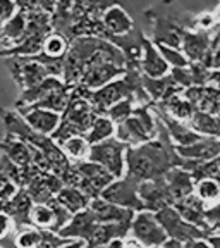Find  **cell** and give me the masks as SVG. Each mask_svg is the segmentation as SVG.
<instances>
[{
  "label": "cell",
  "instance_id": "1",
  "mask_svg": "<svg viewBox=\"0 0 220 248\" xmlns=\"http://www.w3.org/2000/svg\"><path fill=\"white\" fill-rule=\"evenodd\" d=\"M159 117V116H157ZM181 155L176 152L174 141L170 140L165 124L159 119V135L151 141L138 147H129L126 154V174L134 176L139 181L165 178L172 167H177Z\"/></svg>",
  "mask_w": 220,
  "mask_h": 248
},
{
  "label": "cell",
  "instance_id": "2",
  "mask_svg": "<svg viewBox=\"0 0 220 248\" xmlns=\"http://www.w3.org/2000/svg\"><path fill=\"white\" fill-rule=\"evenodd\" d=\"M4 61L12 79L21 90L31 88L50 76L62 78L64 74V59H52L45 54L33 57H7Z\"/></svg>",
  "mask_w": 220,
  "mask_h": 248
},
{
  "label": "cell",
  "instance_id": "3",
  "mask_svg": "<svg viewBox=\"0 0 220 248\" xmlns=\"http://www.w3.org/2000/svg\"><path fill=\"white\" fill-rule=\"evenodd\" d=\"M97 116L98 114L91 102L86 97H83L79 90L74 86L69 107L66 108V112L62 114V123L52 138L57 143H62V141H66L71 136H86L89 128H91L93 121L97 119Z\"/></svg>",
  "mask_w": 220,
  "mask_h": 248
},
{
  "label": "cell",
  "instance_id": "4",
  "mask_svg": "<svg viewBox=\"0 0 220 248\" xmlns=\"http://www.w3.org/2000/svg\"><path fill=\"white\" fill-rule=\"evenodd\" d=\"M159 135V117L153 105H138L129 119L117 124L116 138L128 147H138L151 141Z\"/></svg>",
  "mask_w": 220,
  "mask_h": 248
},
{
  "label": "cell",
  "instance_id": "5",
  "mask_svg": "<svg viewBox=\"0 0 220 248\" xmlns=\"http://www.w3.org/2000/svg\"><path fill=\"white\" fill-rule=\"evenodd\" d=\"M128 145L122 143L119 138H108L102 143L91 145V152H89V159L93 162L102 164L105 169H108L116 176L117 179L126 176V154H128Z\"/></svg>",
  "mask_w": 220,
  "mask_h": 248
},
{
  "label": "cell",
  "instance_id": "6",
  "mask_svg": "<svg viewBox=\"0 0 220 248\" xmlns=\"http://www.w3.org/2000/svg\"><path fill=\"white\" fill-rule=\"evenodd\" d=\"M139 185H141L139 179H136L131 174H126L124 178H119L114 183H110L102 193V198H105L107 202H112L116 205L131 209L134 212H141V210L147 209H145L143 200L139 197Z\"/></svg>",
  "mask_w": 220,
  "mask_h": 248
},
{
  "label": "cell",
  "instance_id": "7",
  "mask_svg": "<svg viewBox=\"0 0 220 248\" xmlns=\"http://www.w3.org/2000/svg\"><path fill=\"white\" fill-rule=\"evenodd\" d=\"M155 214L159 217L160 224H162L163 229L167 231L169 238H176V240H181L182 243H186V241L201 240V238L210 236L208 231H205V229H201V228H198V226L186 221L174 205L165 207V209L159 210V212H155Z\"/></svg>",
  "mask_w": 220,
  "mask_h": 248
},
{
  "label": "cell",
  "instance_id": "8",
  "mask_svg": "<svg viewBox=\"0 0 220 248\" xmlns=\"http://www.w3.org/2000/svg\"><path fill=\"white\" fill-rule=\"evenodd\" d=\"M77 172L81 174L79 181V190H83L91 200L102 197L103 190L110 183L116 181V176L108 169H105L102 164L93 162V160H81V162H74Z\"/></svg>",
  "mask_w": 220,
  "mask_h": 248
},
{
  "label": "cell",
  "instance_id": "9",
  "mask_svg": "<svg viewBox=\"0 0 220 248\" xmlns=\"http://www.w3.org/2000/svg\"><path fill=\"white\" fill-rule=\"evenodd\" d=\"M132 238L145 245L147 248L155 247V245H163L169 240V234L160 224L157 214L151 210H141L136 212L134 219L131 222V232Z\"/></svg>",
  "mask_w": 220,
  "mask_h": 248
},
{
  "label": "cell",
  "instance_id": "10",
  "mask_svg": "<svg viewBox=\"0 0 220 248\" xmlns=\"http://www.w3.org/2000/svg\"><path fill=\"white\" fill-rule=\"evenodd\" d=\"M102 24H103L105 33H107V42H112L114 45H117L120 38L132 35L138 30L128 9L119 2L108 5L107 11L102 16Z\"/></svg>",
  "mask_w": 220,
  "mask_h": 248
},
{
  "label": "cell",
  "instance_id": "11",
  "mask_svg": "<svg viewBox=\"0 0 220 248\" xmlns=\"http://www.w3.org/2000/svg\"><path fill=\"white\" fill-rule=\"evenodd\" d=\"M139 197L143 200L145 209L151 210V212H159V210L165 209V207L174 205V197L170 193L169 185H167L165 178H157L150 179V181H143L139 185Z\"/></svg>",
  "mask_w": 220,
  "mask_h": 248
},
{
  "label": "cell",
  "instance_id": "12",
  "mask_svg": "<svg viewBox=\"0 0 220 248\" xmlns=\"http://www.w3.org/2000/svg\"><path fill=\"white\" fill-rule=\"evenodd\" d=\"M64 186H66V183L57 174H54L52 170H43L26 186V191L35 203H48L60 193Z\"/></svg>",
  "mask_w": 220,
  "mask_h": 248
},
{
  "label": "cell",
  "instance_id": "13",
  "mask_svg": "<svg viewBox=\"0 0 220 248\" xmlns=\"http://www.w3.org/2000/svg\"><path fill=\"white\" fill-rule=\"evenodd\" d=\"M172 67L163 59L162 52L151 38L143 35V54L139 61V71L148 78H163L170 74Z\"/></svg>",
  "mask_w": 220,
  "mask_h": 248
},
{
  "label": "cell",
  "instance_id": "14",
  "mask_svg": "<svg viewBox=\"0 0 220 248\" xmlns=\"http://www.w3.org/2000/svg\"><path fill=\"white\" fill-rule=\"evenodd\" d=\"M21 116L24 117L29 128H33L36 133L45 136H54L62 123V114L54 112V110H46V108H28L21 107L15 108Z\"/></svg>",
  "mask_w": 220,
  "mask_h": 248
},
{
  "label": "cell",
  "instance_id": "15",
  "mask_svg": "<svg viewBox=\"0 0 220 248\" xmlns=\"http://www.w3.org/2000/svg\"><path fill=\"white\" fill-rule=\"evenodd\" d=\"M153 110H155V114L159 116V119L165 124L170 140L174 141L176 147H188V145H193V143H196V141H200V140L205 138L203 135L194 131L188 123H182V121L169 116V114L160 110V108L155 107V105H153Z\"/></svg>",
  "mask_w": 220,
  "mask_h": 248
},
{
  "label": "cell",
  "instance_id": "16",
  "mask_svg": "<svg viewBox=\"0 0 220 248\" xmlns=\"http://www.w3.org/2000/svg\"><path fill=\"white\" fill-rule=\"evenodd\" d=\"M184 97L196 107V110L220 116V86H191L184 90Z\"/></svg>",
  "mask_w": 220,
  "mask_h": 248
},
{
  "label": "cell",
  "instance_id": "17",
  "mask_svg": "<svg viewBox=\"0 0 220 248\" xmlns=\"http://www.w3.org/2000/svg\"><path fill=\"white\" fill-rule=\"evenodd\" d=\"M213 28L212 31H200V30H188L184 33V40H182L181 50L184 55L190 59V62H203L206 57L210 48V43L213 38Z\"/></svg>",
  "mask_w": 220,
  "mask_h": 248
},
{
  "label": "cell",
  "instance_id": "18",
  "mask_svg": "<svg viewBox=\"0 0 220 248\" xmlns=\"http://www.w3.org/2000/svg\"><path fill=\"white\" fill-rule=\"evenodd\" d=\"M97 224H98L97 216L88 207V209L81 210V212L74 214L71 222L59 234L64 238H71V240H85L88 243L91 240L93 231H95Z\"/></svg>",
  "mask_w": 220,
  "mask_h": 248
},
{
  "label": "cell",
  "instance_id": "19",
  "mask_svg": "<svg viewBox=\"0 0 220 248\" xmlns=\"http://www.w3.org/2000/svg\"><path fill=\"white\" fill-rule=\"evenodd\" d=\"M28 24L29 17L26 12L19 11L9 23L2 24V33H0V45H2V54L12 50L24 40L28 33Z\"/></svg>",
  "mask_w": 220,
  "mask_h": 248
},
{
  "label": "cell",
  "instance_id": "20",
  "mask_svg": "<svg viewBox=\"0 0 220 248\" xmlns=\"http://www.w3.org/2000/svg\"><path fill=\"white\" fill-rule=\"evenodd\" d=\"M35 202L29 197L26 188H21L19 193L15 195L9 203L2 205V212L9 214L14 219L15 228L23 229L26 226H31V210H33Z\"/></svg>",
  "mask_w": 220,
  "mask_h": 248
},
{
  "label": "cell",
  "instance_id": "21",
  "mask_svg": "<svg viewBox=\"0 0 220 248\" xmlns=\"http://www.w3.org/2000/svg\"><path fill=\"white\" fill-rule=\"evenodd\" d=\"M89 209L93 210V214L97 216V219L100 222H132V219L136 216L134 210L116 205V203L107 202L102 197L91 200Z\"/></svg>",
  "mask_w": 220,
  "mask_h": 248
},
{
  "label": "cell",
  "instance_id": "22",
  "mask_svg": "<svg viewBox=\"0 0 220 248\" xmlns=\"http://www.w3.org/2000/svg\"><path fill=\"white\" fill-rule=\"evenodd\" d=\"M141 79H143V86L153 104L167 100L169 97L177 95V93H184L186 90L181 85H177L170 74H167L163 78H148L145 74H141Z\"/></svg>",
  "mask_w": 220,
  "mask_h": 248
},
{
  "label": "cell",
  "instance_id": "23",
  "mask_svg": "<svg viewBox=\"0 0 220 248\" xmlns=\"http://www.w3.org/2000/svg\"><path fill=\"white\" fill-rule=\"evenodd\" d=\"M2 154H5L9 159L19 167L29 166L35 162V148L24 140L17 138V136L5 133L4 140H2Z\"/></svg>",
  "mask_w": 220,
  "mask_h": 248
},
{
  "label": "cell",
  "instance_id": "24",
  "mask_svg": "<svg viewBox=\"0 0 220 248\" xmlns=\"http://www.w3.org/2000/svg\"><path fill=\"white\" fill-rule=\"evenodd\" d=\"M174 207L179 210V214H181L188 222H191V224L198 226V228H201V229H205V231H208L210 234H212L208 222H206V207L208 205H206L205 202L201 200L196 193L190 195V197L184 198V200L177 202Z\"/></svg>",
  "mask_w": 220,
  "mask_h": 248
},
{
  "label": "cell",
  "instance_id": "25",
  "mask_svg": "<svg viewBox=\"0 0 220 248\" xmlns=\"http://www.w3.org/2000/svg\"><path fill=\"white\" fill-rule=\"evenodd\" d=\"M165 181L169 185V190L172 193V197H174L176 203L194 193L196 181H194L193 174H191L190 170L182 169V167H172L165 174Z\"/></svg>",
  "mask_w": 220,
  "mask_h": 248
},
{
  "label": "cell",
  "instance_id": "26",
  "mask_svg": "<svg viewBox=\"0 0 220 248\" xmlns=\"http://www.w3.org/2000/svg\"><path fill=\"white\" fill-rule=\"evenodd\" d=\"M176 152L184 159L208 162V160L217 159L220 155V140L205 136L203 140L193 145H188V147H176Z\"/></svg>",
  "mask_w": 220,
  "mask_h": 248
},
{
  "label": "cell",
  "instance_id": "27",
  "mask_svg": "<svg viewBox=\"0 0 220 248\" xmlns=\"http://www.w3.org/2000/svg\"><path fill=\"white\" fill-rule=\"evenodd\" d=\"M64 85H66V81L59 76L46 78V79H43V81L38 83V85L31 86V88H28V90H23L19 100L15 102V108L35 105L36 102H40L42 98H45L46 95H50L52 92H55V90L60 88V86H64Z\"/></svg>",
  "mask_w": 220,
  "mask_h": 248
},
{
  "label": "cell",
  "instance_id": "28",
  "mask_svg": "<svg viewBox=\"0 0 220 248\" xmlns=\"http://www.w3.org/2000/svg\"><path fill=\"white\" fill-rule=\"evenodd\" d=\"M153 105L159 107L160 110H163V112H167L169 116L182 121V123H190L191 117L196 112V107L184 97V93L172 95V97H169L167 100L159 102V104H153Z\"/></svg>",
  "mask_w": 220,
  "mask_h": 248
},
{
  "label": "cell",
  "instance_id": "29",
  "mask_svg": "<svg viewBox=\"0 0 220 248\" xmlns=\"http://www.w3.org/2000/svg\"><path fill=\"white\" fill-rule=\"evenodd\" d=\"M73 88L74 86H69L66 83L64 86L57 88L55 92H52L50 95H46L45 98H42L40 102H36L35 105H29L28 108H46V110H54V112L64 114L66 112V108L69 107Z\"/></svg>",
  "mask_w": 220,
  "mask_h": 248
},
{
  "label": "cell",
  "instance_id": "30",
  "mask_svg": "<svg viewBox=\"0 0 220 248\" xmlns=\"http://www.w3.org/2000/svg\"><path fill=\"white\" fill-rule=\"evenodd\" d=\"M31 226L59 232L57 210H55L52 202H48V203H35L33 205V210H31Z\"/></svg>",
  "mask_w": 220,
  "mask_h": 248
},
{
  "label": "cell",
  "instance_id": "31",
  "mask_svg": "<svg viewBox=\"0 0 220 248\" xmlns=\"http://www.w3.org/2000/svg\"><path fill=\"white\" fill-rule=\"evenodd\" d=\"M57 200L60 202L62 205L69 209L73 214L81 212V210L88 209L91 203V198L85 193L83 190H79L77 186H64L60 190V193L57 195Z\"/></svg>",
  "mask_w": 220,
  "mask_h": 248
},
{
  "label": "cell",
  "instance_id": "32",
  "mask_svg": "<svg viewBox=\"0 0 220 248\" xmlns=\"http://www.w3.org/2000/svg\"><path fill=\"white\" fill-rule=\"evenodd\" d=\"M188 124H190L196 133H200V135L220 140V116L196 110Z\"/></svg>",
  "mask_w": 220,
  "mask_h": 248
},
{
  "label": "cell",
  "instance_id": "33",
  "mask_svg": "<svg viewBox=\"0 0 220 248\" xmlns=\"http://www.w3.org/2000/svg\"><path fill=\"white\" fill-rule=\"evenodd\" d=\"M62 148V152L66 154V157L73 162H81V160L89 159V152H91V143L88 141V138L83 135L79 136H71L66 141L59 143Z\"/></svg>",
  "mask_w": 220,
  "mask_h": 248
},
{
  "label": "cell",
  "instance_id": "34",
  "mask_svg": "<svg viewBox=\"0 0 220 248\" xmlns=\"http://www.w3.org/2000/svg\"><path fill=\"white\" fill-rule=\"evenodd\" d=\"M116 131H117V124L108 116H105V114H98L97 119L93 121L86 138H88V141L91 145H97L108 138H114Z\"/></svg>",
  "mask_w": 220,
  "mask_h": 248
},
{
  "label": "cell",
  "instance_id": "35",
  "mask_svg": "<svg viewBox=\"0 0 220 248\" xmlns=\"http://www.w3.org/2000/svg\"><path fill=\"white\" fill-rule=\"evenodd\" d=\"M71 48V40L62 33H52V35L46 36L45 45H43V52L46 57L52 59H66L67 52Z\"/></svg>",
  "mask_w": 220,
  "mask_h": 248
},
{
  "label": "cell",
  "instance_id": "36",
  "mask_svg": "<svg viewBox=\"0 0 220 248\" xmlns=\"http://www.w3.org/2000/svg\"><path fill=\"white\" fill-rule=\"evenodd\" d=\"M43 238H45V229H40L36 226H26L15 231L14 243L15 248H40Z\"/></svg>",
  "mask_w": 220,
  "mask_h": 248
},
{
  "label": "cell",
  "instance_id": "37",
  "mask_svg": "<svg viewBox=\"0 0 220 248\" xmlns=\"http://www.w3.org/2000/svg\"><path fill=\"white\" fill-rule=\"evenodd\" d=\"M194 193L205 202L206 205H213L220 202V181L215 178H203L196 181Z\"/></svg>",
  "mask_w": 220,
  "mask_h": 248
},
{
  "label": "cell",
  "instance_id": "38",
  "mask_svg": "<svg viewBox=\"0 0 220 248\" xmlns=\"http://www.w3.org/2000/svg\"><path fill=\"white\" fill-rule=\"evenodd\" d=\"M138 105L139 104H138V100H136V97L122 98V100H119L117 104H114L112 107L108 108L107 112H105V116L110 117L116 124H120L132 116V112H134V108L138 107Z\"/></svg>",
  "mask_w": 220,
  "mask_h": 248
},
{
  "label": "cell",
  "instance_id": "39",
  "mask_svg": "<svg viewBox=\"0 0 220 248\" xmlns=\"http://www.w3.org/2000/svg\"><path fill=\"white\" fill-rule=\"evenodd\" d=\"M0 176H5L11 181H14L15 185H19L21 188H24L23 181V167H19L17 164H14L7 155H0Z\"/></svg>",
  "mask_w": 220,
  "mask_h": 248
},
{
  "label": "cell",
  "instance_id": "40",
  "mask_svg": "<svg viewBox=\"0 0 220 248\" xmlns=\"http://www.w3.org/2000/svg\"><path fill=\"white\" fill-rule=\"evenodd\" d=\"M203 64H205L210 71L220 69V24L215 28V31H213L212 43H210L208 54L203 59Z\"/></svg>",
  "mask_w": 220,
  "mask_h": 248
},
{
  "label": "cell",
  "instance_id": "41",
  "mask_svg": "<svg viewBox=\"0 0 220 248\" xmlns=\"http://www.w3.org/2000/svg\"><path fill=\"white\" fill-rule=\"evenodd\" d=\"M157 46L160 48L163 59L169 62L170 67H188L191 64L190 59L186 57L181 48H174V46H167V45H157Z\"/></svg>",
  "mask_w": 220,
  "mask_h": 248
},
{
  "label": "cell",
  "instance_id": "42",
  "mask_svg": "<svg viewBox=\"0 0 220 248\" xmlns=\"http://www.w3.org/2000/svg\"><path fill=\"white\" fill-rule=\"evenodd\" d=\"M19 190H21L19 185H15L14 181H11L5 176H0V202H2V205L9 203L15 195L19 193Z\"/></svg>",
  "mask_w": 220,
  "mask_h": 248
},
{
  "label": "cell",
  "instance_id": "43",
  "mask_svg": "<svg viewBox=\"0 0 220 248\" xmlns=\"http://www.w3.org/2000/svg\"><path fill=\"white\" fill-rule=\"evenodd\" d=\"M170 76L174 78V81L177 85H181L182 88H191L194 86L193 73H191V67H172L170 69Z\"/></svg>",
  "mask_w": 220,
  "mask_h": 248
},
{
  "label": "cell",
  "instance_id": "44",
  "mask_svg": "<svg viewBox=\"0 0 220 248\" xmlns=\"http://www.w3.org/2000/svg\"><path fill=\"white\" fill-rule=\"evenodd\" d=\"M17 12H19V5L15 4V0H0V21H2V24L9 23Z\"/></svg>",
  "mask_w": 220,
  "mask_h": 248
},
{
  "label": "cell",
  "instance_id": "45",
  "mask_svg": "<svg viewBox=\"0 0 220 248\" xmlns=\"http://www.w3.org/2000/svg\"><path fill=\"white\" fill-rule=\"evenodd\" d=\"M206 222H208L212 234L220 232V202L206 207Z\"/></svg>",
  "mask_w": 220,
  "mask_h": 248
},
{
  "label": "cell",
  "instance_id": "46",
  "mask_svg": "<svg viewBox=\"0 0 220 248\" xmlns=\"http://www.w3.org/2000/svg\"><path fill=\"white\" fill-rule=\"evenodd\" d=\"M15 4L19 5V11L26 12V14H31V12H36V11H43L38 0H15Z\"/></svg>",
  "mask_w": 220,
  "mask_h": 248
},
{
  "label": "cell",
  "instance_id": "47",
  "mask_svg": "<svg viewBox=\"0 0 220 248\" xmlns=\"http://www.w3.org/2000/svg\"><path fill=\"white\" fill-rule=\"evenodd\" d=\"M184 248H212L208 243L206 238H201V240H191V241H186Z\"/></svg>",
  "mask_w": 220,
  "mask_h": 248
},
{
  "label": "cell",
  "instance_id": "48",
  "mask_svg": "<svg viewBox=\"0 0 220 248\" xmlns=\"http://www.w3.org/2000/svg\"><path fill=\"white\" fill-rule=\"evenodd\" d=\"M40 5H42V9L45 12H48V14L54 16L55 14V9H57V2L59 0H38Z\"/></svg>",
  "mask_w": 220,
  "mask_h": 248
},
{
  "label": "cell",
  "instance_id": "49",
  "mask_svg": "<svg viewBox=\"0 0 220 248\" xmlns=\"http://www.w3.org/2000/svg\"><path fill=\"white\" fill-rule=\"evenodd\" d=\"M122 248H147V247H145L141 241H138L136 238L131 236V238H128V240L124 241V247Z\"/></svg>",
  "mask_w": 220,
  "mask_h": 248
},
{
  "label": "cell",
  "instance_id": "50",
  "mask_svg": "<svg viewBox=\"0 0 220 248\" xmlns=\"http://www.w3.org/2000/svg\"><path fill=\"white\" fill-rule=\"evenodd\" d=\"M163 248H184V243L181 240H176V238H169L163 243Z\"/></svg>",
  "mask_w": 220,
  "mask_h": 248
},
{
  "label": "cell",
  "instance_id": "51",
  "mask_svg": "<svg viewBox=\"0 0 220 248\" xmlns=\"http://www.w3.org/2000/svg\"><path fill=\"white\" fill-rule=\"evenodd\" d=\"M59 248H86V241L85 240H73L71 243L67 245H62Z\"/></svg>",
  "mask_w": 220,
  "mask_h": 248
},
{
  "label": "cell",
  "instance_id": "52",
  "mask_svg": "<svg viewBox=\"0 0 220 248\" xmlns=\"http://www.w3.org/2000/svg\"><path fill=\"white\" fill-rule=\"evenodd\" d=\"M206 240H208V243L212 248H220V232H213V234H210Z\"/></svg>",
  "mask_w": 220,
  "mask_h": 248
},
{
  "label": "cell",
  "instance_id": "53",
  "mask_svg": "<svg viewBox=\"0 0 220 248\" xmlns=\"http://www.w3.org/2000/svg\"><path fill=\"white\" fill-rule=\"evenodd\" d=\"M210 85L220 86V69L212 71V74H210Z\"/></svg>",
  "mask_w": 220,
  "mask_h": 248
},
{
  "label": "cell",
  "instance_id": "54",
  "mask_svg": "<svg viewBox=\"0 0 220 248\" xmlns=\"http://www.w3.org/2000/svg\"><path fill=\"white\" fill-rule=\"evenodd\" d=\"M150 248H163V245H155V247H150Z\"/></svg>",
  "mask_w": 220,
  "mask_h": 248
},
{
  "label": "cell",
  "instance_id": "55",
  "mask_svg": "<svg viewBox=\"0 0 220 248\" xmlns=\"http://www.w3.org/2000/svg\"><path fill=\"white\" fill-rule=\"evenodd\" d=\"M217 17H219V24H220V9L217 11Z\"/></svg>",
  "mask_w": 220,
  "mask_h": 248
}]
</instances>
